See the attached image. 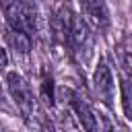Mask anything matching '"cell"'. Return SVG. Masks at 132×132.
Listing matches in <instances>:
<instances>
[{
	"mask_svg": "<svg viewBox=\"0 0 132 132\" xmlns=\"http://www.w3.org/2000/svg\"><path fill=\"white\" fill-rule=\"evenodd\" d=\"M68 43L72 45L74 54L82 62H87L93 56V45H95L93 43V33H91V27L85 21V16H78V14L72 16L70 31H68Z\"/></svg>",
	"mask_w": 132,
	"mask_h": 132,
	"instance_id": "obj_1",
	"label": "cell"
},
{
	"mask_svg": "<svg viewBox=\"0 0 132 132\" xmlns=\"http://www.w3.org/2000/svg\"><path fill=\"white\" fill-rule=\"evenodd\" d=\"M6 85H8V91H10L16 107L21 109V113L27 116V118H31L35 113V99H33V93H31L29 82L19 72H8Z\"/></svg>",
	"mask_w": 132,
	"mask_h": 132,
	"instance_id": "obj_2",
	"label": "cell"
},
{
	"mask_svg": "<svg viewBox=\"0 0 132 132\" xmlns=\"http://www.w3.org/2000/svg\"><path fill=\"white\" fill-rule=\"evenodd\" d=\"M93 87H95L97 97H99L103 103L111 105L113 89H116V87H113L111 70H109V66H107L105 60H99V64H97V68H95V72H93Z\"/></svg>",
	"mask_w": 132,
	"mask_h": 132,
	"instance_id": "obj_3",
	"label": "cell"
},
{
	"mask_svg": "<svg viewBox=\"0 0 132 132\" xmlns=\"http://www.w3.org/2000/svg\"><path fill=\"white\" fill-rule=\"evenodd\" d=\"M82 2V14L89 27H95L99 31L109 27V10L105 0H80Z\"/></svg>",
	"mask_w": 132,
	"mask_h": 132,
	"instance_id": "obj_4",
	"label": "cell"
},
{
	"mask_svg": "<svg viewBox=\"0 0 132 132\" xmlns=\"http://www.w3.org/2000/svg\"><path fill=\"white\" fill-rule=\"evenodd\" d=\"M70 105H72V109L76 113V120H78L80 128L85 132H97V128H99V116H95V111L85 101H80L78 97H72Z\"/></svg>",
	"mask_w": 132,
	"mask_h": 132,
	"instance_id": "obj_5",
	"label": "cell"
},
{
	"mask_svg": "<svg viewBox=\"0 0 132 132\" xmlns=\"http://www.w3.org/2000/svg\"><path fill=\"white\" fill-rule=\"evenodd\" d=\"M6 39H8L10 47H12L16 54H29V52H31V35H29V33H25V31L8 29Z\"/></svg>",
	"mask_w": 132,
	"mask_h": 132,
	"instance_id": "obj_6",
	"label": "cell"
},
{
	"mask_svg": "<svg viewBox=\"0 0 132 132\" xmlns=\"http://www.w3.org/2000/svg\"><path fill=\"white\" fill-rule=\"evenodd\" d=\"M39 97L45 105H54V78L47 68L41 70V82H39Z\"/></svg>",
	"mask_w": 132,
	"mask_h": 132,
	"instance_id": "obj_7",
	"label": "cell"
},
{
	"mask_svg": "<svg viewBox=\"0 0 132 132\" xmlns=\"http://www.w3.org/2000/svg\"><path fill=\"white\" fill-rule=\"evenodd\" d=\"M120 91H122V107H124V113H126V118L132 120V82H130V78L122 76Z\"/></svg>",
	"mask_w": 132,
	"mask_h": 132,
	"instance_id": "obj_8",
	"label": "cell"
},
{
	"mask_svg": "<svg viewBox=\"0 0 132 132\" xmlns=\"http://www.w3.org/2000/svg\"><path fill=\"white\" fill-rule=\"evenodd\" d=\"M118 60H120V66H122V76L130 78L132 76V50L120 45L118 47Z\"/></svg>",
	"mask_w": 132,
	"mask_h": 132,
	"instance_id": "obj_9",
	"label": "cell"
},
{
	"mask_svg": "<svg viewBox=\"0 0 132 132\" xmlns=\"http://www.w3.org/2000/svg\"><path fill=\"white\" fill-rule=\"evenodd\" d=\"M6 64H8V54L4 47H0V68H4Z\"/></svg>",
	"mask_w": 132,
	"mask_h": 132,
	"instance_id": "obj_10",
	"label": "cell"
},
{
	"mask_svg": "<svg viewBox=\"0 0 132 132\" xmlns=\"http://www.w3.org/2000/svg\"><path fill=\"white\" fill-rule=\"evenodd\" d=\"M43 132H56V130H52V128H45V130H43Z\"/></svg>",
	"mask_w": 132,
	"mask_h": 132,
	"instance_id": "obj_11",
	"label": "cell"
}]
</instances>
